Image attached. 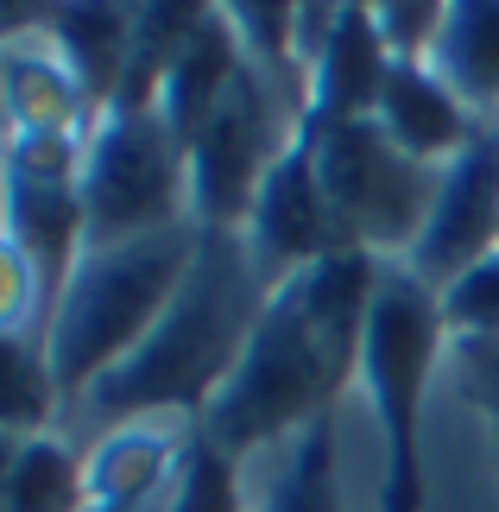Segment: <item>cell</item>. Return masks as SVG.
I'll use <instances>...</instances> for the list:
<instances>
[{
    "instance_id": "24",
    "label": "cell",
    "mask_w": 499,
    "mask_h": 512,
    "mask_svg": "<svg viewBox=\"0 0 499 512\" xmlns=\"http://www.w3.org/2000/svg\"><path fill=\"white\" fill-rule=\"evenodd\" d=\"M449 354H455L462 386L493 411V424H499V336H487V342H449Z\"/></svg>"
},
{
    "instance_id": "16",
    "label": "cell",
    "mask_w": 499,
    "mask_h": 512,
    "mask_svg": "<svg viewBox=\"0 0 499 512\" xmlns=\"http://www.w3.org/2000/svg\"><path fill=\"white\" fill-rule=\"evenodd\" d=\"M133 13L139 7H45V38L76 70V83L89 89L95 114H108L114 95H121V83H127Z\"/></svg>"
},
{
    "instance_id": "14",
    "label": "cell",
    "mask_w": 499,
    "mask_h": 512,
    "mask_svg": "<svg viewBox=\"0 0 499 512\" xmlns=\"http://www.w3.org/2000/svg\"><path fill=\"white\" fill-rule=\"evenodd\" d=\"M241 468H247V512H342V487H335V418H316L291 443H278Z\"/></svg>"
},
{
    "instance_id": "18",
    "label": "cell",
    "mask_w": 499,
    "mask_h": 512,
    "mask_svg": "<svg viewBox=\"0 0 499 512\" xmlns=\"http://www.w3.org/2000/svg\"><path fill=\"white\" fill-rule=\"evenodd\" d=\"M64 424V399H57L45 336H0V437H51Z\"/></svg>"
},
{
    "instance_id": "1",
    "label": "cell",
    "mask_w": 499,
    "mask_h": 512,
    "mask_svg": "<svg viewBox=\"0 0 499 512\" xmlns=\"http://www.w3.org/2000/svg\"><path fill=\"white\" fill-rule=\"evenodd\" d=\"M379 272H386V260L348 247L272 285L241 367L209 399L196 430L215 449H228L234 462H253L291 443L297 430H310L316 418H335L342 392L361 386V348L379 298Z\"/></svg>"
},
{
    "instance_id": "2",
    "label": "cell",
    "mask_w": 499,
    "mask_h": 512,
    "mask_svg": "<svg viewBox=\"0 0 499 512\" xmlns=\"http://www.w3.org/2000/svg\"><path fill=\"white\" fill-rule=\"evenodd\" d=\"M272 285L259 279L253 253L234 228H203V247L190 260V279L177 285L171 310L152 323V336L139 342L114 373H102L83 399L64 411V437L83 449L95 437L139 418H190L203 424L209 399L228 386V373L241 367L247 336L266 310Z\"/></svg>"
},
{
    "instance_id": "23",
    "label": "cell",
    "mask_w": 499,
    "mask_h": 512,
    "mask_svg": "<svg viewBox=\"0 0 499 512\" xmlns=\"http://www.w3.org/2000/svg\"><path fill=\"white\" fill-rule=\"evenodd\" d=\"M373 19H379V38H386L392 64H430L449 7H436V0H379Z\"/></svg>"
},
{
    "instance_id": "8",
    "label": "cell",
    "mask_w": 499,
    "mask_h": 512,
    "mask_svg": "<svg viewBox=\"0 0 499 512\" xmlns=\"http://www.w3.org/2000/svg\"><path fill=\"white\" fill-rule=\"evenodd\" d=\"M241 241H247V253H253V266H259L266 285H285L291 272L348 253V234L335 222V203H329L323 177H316L304 133H297V140L278 152V165L266 171V184H259L253 209H247Z\"/></svg>"
},
{
    "instance_id": "22",
    "label": "cell",
    "mask_w": 499,
    "mask_h": 512,
    "mask_svg": "<svg viewBox=\"0 0 499 512\" xmlns=\"http://www.w3.org/2000/svg\"><path fill=\"white\" fill-rule=\"evenodd\" d=\"M436 304H443L449 342H487V336H499V253L481 260V266H468L455 285H443Z\"/></svg>"
},
{
    "instance_id": "9",
    "label": "cell",
    "mask_w": 499,
    "mask_h": 512,
    "mask_svg": "<svg viewBox=\"0 0 499 512\" xmlns=\"http://www.w3.org/2000/svg\"><path fill=\"white\" fill-rule=\"evenodd\" d=\"M499 253V127L481 146H468L455 165L436 177V203L417 228V241L405 253V266L430 291L455 285L468 266H481Z\"/></svg>"
},
{
    "instance_id": "19",
    "label": "cell",
    "mask_w": 499,
    "mask_h": 512,
    "mask_svg": "<svg viewBox=\"0 0 499 512\" xmlns=\"http://www.w3.org/2000/svg\"><path fill=\"white\" fill-rule=\"evenodd\" d=\"M83 506H89V487H83V449H76L64 430L19 443L0 512H83Z\"/></svg>"
},
{
    "instance_id": "13",
    "label": "cell",
    "mask_w": 499,
    "mask_h": 512,
    "mask_svg": "<svg viewBox=\"0 0 499 512\" xmlns=\"http://www.w3.org/2000/svg\"><path fill=\"white\" fill-rule=\"evenodd\" d=\"M386 76H392V51L379 38L373 7H342L323 64L310 70V114L304 121H373Z\"/></svg>"
},
{
    "instance_id": "25",
    "label": "cell",
    "mask_w": 499,
    "mask_h": 512,
    "mask_svg": "<svg viewBox=\"0 0 499 512\" xmlns=\"http://www.w3.org/2000/svg\"><path fill=\"white\" fill-rule=\"evenodd\" d=\"M38 26H45V7H7V0H0V51H7L13 38L38 32Z\"/></svg>"
},
{
    "instance_id": "11",
    "label": "cell",
    "mask_w": 499,
    "mask_h": 512,
    "mask_svg": "<svg viewBox=\"0 0 499 512\" xmlns=\"http://www.w3.org/2000/svg\"><path fill=\"white\" fill-rule=\"evenodd\" d=\"M373 121L386 127V140L405 152V159L436 165V171L455 165L468 146H481L487 133H493L481 114L462 108V95H455L430 64H392L386 89H379Z\"/></svg>"
},
{
    "instance_id": "27",
    "label": "cell",
    "mask_w": 499,
    "mask_h": 512,
    "mask_svg": "<svg viewBox=\"0 0 499 512\" xmlns=\"http://www.w3.org/2000/svg\"><path fill=\"white\" fill-rule=\"evenodd\" d=\"M0 121H7V89H0Z\"/></svg>"
},
{
    "instance_id": "7",
    "label": "cell",
    "mask_w": 499,
    "mask_h": 512,
    "mask_svg": "<svg viewBox=\"0 0 499 512\" xmlns=\"http://www.w3.org/2000/svg\"><path fill=\"white\" fill-rule=\"evenodd\" d=\"M297 127H304V108L285 89H272L259 70L241 64L222 108L190 140V222L241 234L259 184L278 165V152L297 140Z\"/></svg>"
},
{
    "instance_id": "15",
    "label": "cell",
    "mask_w": 499,
    "mask_h": 512,
    "mask_svg": "<svg viewBox=\"0 0 499 512\" xmlns=\"http://www.w3.org/2000/svg\"><path fill=\"white\" fill-rule=\"evenodd\" d=\"M234 76H241V45H234V26H228V7L209 13V26L184 45V57L165 70V83H158V114H165V127L177 140H196L203 121L215 108H222V95L234 89Z\"/></svg>"
},
{
    "instance_id": "17",
    "label": "cell",
    "mask_w": 499,
    "mask_h": 512,
    "mask_svg": "<svg viewBox=\"0 0 499 512\" xmlns=\"http://www.w3.org/2000/svg\"><path fill=\"white\" fill-rule=\"evenodd\" d=\"M430 70L462 95L468 114L493 127L499 114V0H455L443 19V38L430 51Z\"/></svg>"
},
{
    "instance_id": "20",
    "label": "cell",
    "mask_w": 499,
    "mask_h": 512,
    "mask_svg": "<svg viewBox=\"0 0 499 512\" xmlns=\"http://www.w3.org/2000/svg\"><path fill=\"white\" fill-rule=\"evenodd\" d=\"M171 512H247V468L215 449L203 430L190 443V462H184V481L171 494Z\"/></svg>"
},
{
    "instance_id": "6",
    "label": "cell",
    "mask_w": 499,
    "mask_h": 512,
    "mask_svg": "<svg viewBox=\"0 0 499 512\" xmlns=\"http://www.w3.org/2000/svg\"><path fill=\"white\" fill-rule=\"evenodd\" d=\"M297 133L316 159V177L335 203L348 247L373 253V260H405L436 203L443 171L405 159L379 121H304Z\"/></svg>"
},
{
    "instance_id": "4",
    "label": "cell",
    "mask_w": 499,
    "mask_h": 512,
    "mask_svg": "<svg viewBox=\"0 0 499 512\" xmlns=\"http://www.w3.org/2000/svg\"><path fill=\"white\" fill-rule=\"evenodd\" d=\"M449 348L436 291L405 260H386L361 348V392L379 437V512H424V392Z\"/></svg>"
},
{
    "instance_id": "3",
    "label": "cell",
    "mask_w": 499,
    "mask_h": 512,
    "mask_svg": "<svg viewBox=\"0 0 499 512\" xmlns=\"http://www.w3.org/2000/svg\"><path fill=\"white\" fill-rule=\"evenodd\" d=\"M196 247H203V228L184 222V228L146 234V241L89 247L76 260L70 285L57 291L45 323V361L64 411L152 336V323L171 310L177 285L190 279Z\"/></svg>"
},
{
    "instance_id": "21",
    "label": "cell",
    "mask_w": 499,
    "mask_h": 512,
    "mask_svg": "<svg viewBox=\"0 0 499 512\" xmlns=\"http://www.w3.org/2000/svg\"><path fill=\"white\" fill-rule=\"evenodd\" d=\"M45 323H51V285L0 222V336H45Z\"/></svg>"
},
{
    "instance_id": "26",
    "label": "cell",
    "mask_w": 499,
    "mask_h": 512,
    "mask_svg": "<svg viewBox=\"0 0 499 512\" xmlns=\"http://www.w3.org/2000/svg\"><path fill=\"white\" fill-rule=\"evenodd\" d=\"M83 512H127V506H83ZM152 512H171V506H152Z\"/></svg>"
},
{
    "instance_id": "12",
    "label": "cell",
    "mask_w": 499,
    "mask_h": 512,
    "mask_svg": "<svg viewBox=\"0 0 499 512\" xmlns=\"http://www.w3.org/2000/svg\"><path fill=\"white\" fill-rule=\"evenodd\" d=\"M0 89H7V121L0 133H45V140H89L95 133V102L76 83V70L57 57L45 26L13 38L0 51Z\"/></svg>"
},
{
    "instance_id": "10",
    "label": "cell",
    "mask_w": 499,
    "mask_h": 512,
    "mask_svg": "<svg viewBox=\"0 0 499 512\" xmlns=\"http://www.w3.org/2000/svg\"><path fill=\"white\" fill-rule=\"evenodd\" d=\"M196 424L190 418H139L121 424L108 437L83 443V487L89 506H127V512H152L171 506L177 481H184Z\"/></svg>"
},
{
    "instance_id": "5",
    "label": "cell",
    "mask_w": 499,
    "mask_h": 512,
    "mask_svg": "<svg viewBox=\"0 0 499 512\" xmlns=\"http://www.w3.org/2000/svg\"><path fill=\"white\" fill-rule=\"evenodd\" d=\"M89 247H121L190 222V146L158 108H108L83 152Z\"/></svg>"
}]
</instances>
